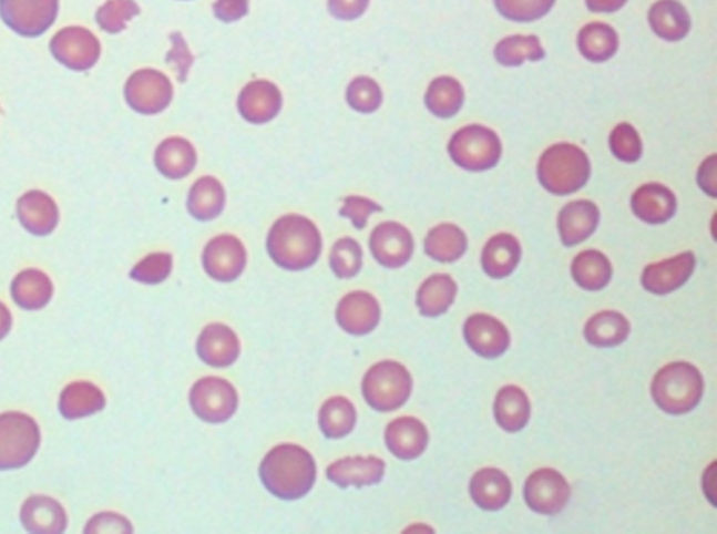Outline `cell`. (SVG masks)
Wrapping results in <instances>:
<instances>
[{
	"label": "cell",
	"mask_w": 717,
	"mask_h": 534,
	"mask_svg": "<svg viewBox=\"0 0 717 534\" xmlns=\"http://www.w3.org/2000/svg\"><path fill=\"white\" fill-rule=\"evenodd\" d=\"M263 484L276 499L296 501L310 493L316 484L315 458L295 443H281L264 458L259 466Z\"/></svg>",
	"instance_id": "1"
},
{
	"label": "cell",
	"mask_w": 717,
	"mask_h": 534,
	"mask_svg": "<svg viewBox=\"0 0 717 534\" xmlns=\"http://www.w3.org/2000/svg\"><path fill=\"white\" fill-rule=\"evenodd\" d=\"M267 250L276 266L286 271H305L320 258L322 237L315 222L306 216L285 215L270 227Z\"/></svg>",
	"instance_id": "2"
},
{
	"label": "cell",
	"mask_w": 717,
	"mask_h": 534,
	"mask_svg": "<svg viewBox=\"0 0 717 534\" xmlns=\"http://www.w3.org/2000/svg\"><path fill=\"white\" fill-rule=\"evenodd\" d=\"M536 177L545 192L566 197L586 187L592 177L591 158L582 147L561 142L541 155Z\"/></svg>",
	"instance_id": "3"
},
{
	"label": "cell",
	"mask_w": 717,
	"mask_h": 534,
	"mask_svg": "<svg viewBox=\"0 0 717 534\" xmlns=\"http://www.w3.org/2000/svg\"><path fill=\"white\" fill-rule=\"evenodd\" d=\"M705 390L704 377L689 362H673L658 370L652 382V398L666 414L684 415L697 409Z\"/></svg>",
	"instance_id": "4"
},
{
	"label": "cell",
	"mask_w": 717,
	"mask_h": 534,
	"mask_svg": "<svg viewBox=\"0 0 717 534\" xmlns=\"http://www.w3.org/2000/svg\"><path fill=\"white\" fill-rule=\"evenodd\" d=\"M449 155L465 172L492 171L501 162L503 146L495 131L480 124L463 126L449 142Z\"/></svg>",
	"instance_id": "5"
},
{
	"label": "cell",
	"mask_w": 717,
	"mask_h": 534,
	"mask_svg": "<svg viewBox=\"0 0 717 534\" xmlns=\"http://www.w3.org/2000/svg\"><path fill=\"white\" fill-rule=\"evenodd\" d=\"M412 377L403 364L381 361L365 374L362 394L366 403L379 412L401 409L412 394Z\"/></svg>",
	"instance_id": "6"
},
{
	"label": "cell",
	"mask_w": 717,
	"mask_h": 534,
	"mask_svg": "<svg viewBox=\"0 0 717 534\" xmlns=\"http://www.w3.org/2000/svg\"><path fill=\"white\" fill-rule=\"evenodd\" d=\"M41 445L39 424L23 412L0 414V472L28 466Z\"/></svg>",
	"instance_id": "7"
},
{
	"label": "cell",
	"mask_w": 717,
	"mask_h": 534,
	"mask_svg": "<svg viewBox=\"0 0 717 534\" xmlns=\"http://www.w3.org/2000/svg\"><path fill=\"white\" fill-rule=\"evenodd\" d=\"M127 105L136 113L156 115L173 102L172 81L157 69H140L127 79L124 89Z\"/></svg>",
	"instance_id": "8"
},
{
	"label": "cell",
	"mask_w": 717,
	"mask_h": 534,
	"mask_svg": "<svg viewBox=\"0 0 717 534\" xmlns=\"http://www.w3.org/2000/svg\"><path fill=\"white\" fill-rule=\"evenodd\" d=\"M191 409L199 420L222 424L236 414L238 394L231 382L216 377L198 380L190 391Z\"/></svg>",
	"instance_id": "9"
},
{
	"label": "cell",
	"mask_w": 717,
	"mask_h": 534,
	"mask_svg": "<svg viewBox=\"0 0 717 534\" xmlns=\"http://www.w3.org/2000/svg\"><path fill=\"white\" fill-rule=\"evenodd\" d=\"M60 0H0V18L16 34L34 39L52 28Z\"/></svg>",
	"instance_id": "10"
},
{
	"label": "cell",
	"mask_w": 717,
	"mask_h": 534,
	"mask_svg": "<svg viewBox=\"0 0 717 534\" xmlns=\"http://www.w3.org/2000/svg\"><path fill=\"white\" fill-rule=\"evenodd\" d=\"M571 485L554 469H540L524 484L525 504L535 514L554 516L565 510L571 500Z\"/></svg>",
	"instance_id": "11"
},
{
	"label": "cell",
	"mask_w": 717,
	"mask_h": 534,
	"mask_svg": "<svg viewBox=\"0 0 717 534\" xmlns=\"http://www.w3.org/2000/svg\"><path fill=\"white\" fill-rule=\"evenodd\" d=\"M50 49L58 62L76 72L92 69L101 55L98 37L92 31L78 25L58 31L52 37Z\"/></svg>",
	"instance_id": "12"
},
{
	"label": "cell",
	"mask_w": 717,
	"mask_h": 534,
	"mask_svg": "<svg viewBox=\"0 0 717 534\" xmlns=\"http://www.w3.org/2000/svg\"><path fill=\"white\" fill-rule=\"evenodd\" d=\"M202 264L205 273L217 283H233L242 277L247 266V251L233 235L214 237L204 248Z\"/></svg>",
	"instance_id": "13"
},
{
	"label": "cell",
	"mask_w": 717,
	"mask_h": 534,
	"mask_svg": "<svg viewBox=\"0 0 717 534\" xmlns=\"http://www.w3.org/2000/svg\"><path fill=\"white\" fill-rule=\"evenodd\" d=\"M369 247L380 266L398 269L411 260L416 242L406 226L398 222H382L371 232Z\"/></svg>",
	"instance_id": "14"
},
{
	"label": "cell",
	"mask_w": 717,
	"mask_h": 534,
	"mask_svg": "<svg viewBox=\"0 0 717 534\" xmlns=\"http://www.w3.org/2000/svg\"><path fill=\"white\" fill-rule=\"evenodd\" d=\"M695 267H697V258L693 251H685L667 260L651 264L642 274V287L653 295H670L689 281Z\"/></svg>",
	"instance_id": "15"
},
{
	"label": "cell",
	"mask_w": 717,
	"mask_h": 534,
	"mask_svg": "<svg viewBox=\"0 0 717 534\" xmlns=\"http://www.w3.org/2000/svg\"><path fill=\"white\" fill-rule=\"evenodd\" d=\"M284 97L275 83L253 81L242 89L237 99V109L242 117L253 125H264L278 117Z\"/></svg>",
	"instance_id": "16"
},
{
	"label": "cell",
	"mask_w": 717,
	"mask_h": 534,
	"mask_svg": "<svg viewBox=\"0 0 717 534\" xmlns=\"http://www.w3.org/2000/svg\"><path fill=\"white\" fill-rule=\"evenodd\" d=\"M464 338L471 350L485 359L502 357L512 342L508 327L490 315L469 317L464 325Z\"/></svg>",
	"instance_id": "17"
},
{
	"label": "cell",
	"mask_w": 717,
	"mask_h": 534,
	"mask_svg": "<svg viewBox=\"0 0 717 534\" xmlns=\"http://www.w3.org/2000/svg\"><path fill=\"white\" fill-rule=\"evenodd\" d=\"M380 319V305L373 295L356 290L339 300L337 321L339 327L350 336L370 335L379 326Z\"/></svg>",
	"instance_id": "18"
},
{
	"label": "cell",
	"mask_w": 717,
	"mask_h": 534,
	"mask_svg": "<svg viewBox=\"0 0 717 534\" xmlns=\"http://www.w3.org/2000/svg\"><path fill=\"white\" fill-rule=\"evenodd\" d=\"M600 209L591 199H576L557 214L556 226L562 245L575 247L594 235L600 225Z\"/></svg>",
	"instance_id": "19"
},
{
	"label": "cell",
	"mask_w": 717,
	"mask_h": 534,
	"mask_svg": "<svg viewBox=\"0 0 717 534\" xmlns=\"http://www.w3.org/2000/svg\"><path fill=\"white\" fill-rule=\"evenodd\" d=\"M632 213L647 225L667 224L677 213V197L660 183L641 185L631 198Z\"/></svg>",
	"instance_id": "20"
},
{
	"label": "cell",
	"mask_w": 717,
	"mask_h": 534,
	"mask_svg": "<svg viewBox=\"0 0 717 534\" xmlns=\"http://www.w3.org/2000/svg\"><path fill=\"white\" fill-rule=\"evenodd\" d=\"M240 341L235 331L225 325L206 326L196 341V353L212 368H228L240 357Z\"/></svg>",
	"instance_id": "21"
},
{
	"label": "cell",
	"mask_w": 717,
	"mask_h": 534,
	"mask_svg": "<svg viewBox=\"0 0 717 534\" xmlns=\"http://www.w3.org/2000/svg\"><path fill=\"white\" fill-rule=\"evenodd\" d=\"M386 445L400 460H416L427 451L428 428L413 417H401L386 428Z\"/></svg>",
	"instance_id": "22"
},
{
	"label": "cell",
	"mask_w": 717,
	"mask_h": 534,
	"mask_svg": "<svg viewBox=\"0 0 717 534\" xmlns=\"http://www.w3.org/2000/svg\"><path fill=\"white\" fill-rule=\"evenodd\" d=\"M385 473V460L376 456H355L329 464L327 479L341 489H348V486L362 489V486L381 483Z\"/></svg>",
	"instance_id": "23"
},
{
	"label": "cell",
	"mask_w": 717,
	"mask_h": 534,
	"mask_svg": "<svg viewBox=\"0 0 717 534\" xmlns=\"http://www.w3.org/2000/svg\"><path fill=\"white\" fill-rule=\"evenodd\" d=\"M18 218L31 235H51L60 222V209L54 199L40 189L21 195L18 201Z\"/></svg>",
	"instance_id": "24"
},
{
	"label": "cell",
	"mask_w": 717,
	"mask_h": 534,
	"mask_svg": "<svg viewBox=\"0 0 717 534\" xmlns=\"http://www.w3.org/2000/svg\"><path fill=\"white\" fill-rule=\"evenodd\" d=\"M21 525L30 533L60 534L66 531L68 516L63 506L51 496L34 495L20 511Z\"/></svg>",
	"instance_id": "25"
},
{
	"label": "cell",
	"mask_w": 717,
	"mask_h": 534,
	"mask_svg": "<svg viewBox=\"0 0 717 534\" xmlns=\"http://www.w3.org/2000/svg\"><path fill=\"white\" fill-rule=\"evenodd\" d=\"M522 245L510 234H499L491 237L483 246L481 253V266L483 273L493 279L510 277L520 261H522Z\"/></svg>",
	"instance_id": "26"
},
{
	"label": "cell",
	"mask_w": 717,
	"mask_h": 534,
	"mask_svg": "<svg viewBox=\"0 0 717 534\" xmlns=\"http://www.w3.org/2000/svg\"><path fill=\"white\" fill-rule=\"evenodd\" d=\"M512 483L502 470L486 468L480 470L470 481V495L483 511H501L512 499Z\"/></svg>",
	"instance_id": "27"
},
{
	"label": "cell",
	"mask_w": 717,
	"mask_h": 534,
	"mask_svg": "<svg viewBox=\"0 0 717 534\" xmlns=\"http://www.w3.org/2000/svg\"><path fill=\"white\" fill-rule=\"evenodd\" d=\"M198 155L193 144L182 136L164 140L155 152L158 173L168 179H183L194 172Z\"/></svg>",
	"instance_id": "28"
},
{
	"label": "cell",
	"mask_w": 717,
	"mask_h": 534,
	"mask_svg": "<svg viewBox=\"0 0 717 534\" xmlns=\"http://www.w3.org/2000/svg\"><path fill=\"white\" fill-rule=\"evenodd\" d=\"M647 20L653 33L668 42L684 40L693 24L688 10L678 0H657L651 8Z\"/></svg>",
	"instance_id": "29"
},
{
	"label": "cell",
	"mask_w": 717,
	"mask_h": 534,
	"mask_svg": "<svg viewBox=\"0 0 717 534\" xmlns=\"http://www.w3.org/2000/svg\"><path fill=\"white\" fill-rule=\"evenodd\" d=\"M14 304L24 310L44 309L54 295V285L40 269H24L16 275L10 287Z\"/></svg>",
	"instance_id": "30"
},
{
	"label": "cell",
	"mask_w": 717,
	"mask_h": 534,
	"mask_svg": "<svg viewBox=\"0 0 717 534\" xmlns=\"http://www.w3.org/2000/svg\"><path fill=\"white\" fill-rule=\"evenodd\" d=\"M226 206V192L214 176H204L190 188L187 209L194 219L209 222L221 216Z\"/></svg>",
	"instance_id": "31"
},
{
	"label": "cell",
	"mask_w": 717,
	"mask_h": 534,
	"mask_svg": "<svg viewBox=\"0 0 717 534\" xmlns=\"http://www.w3.org/2000/svg\"><path fill=\"white\" fill-rule=\"evenodd\" d=\"M493 414L503 431L514 433L524 430L531 417L527 394L518 386H504L496 394Z\"/></svg>",
	"instance_id": "32"
},
{
	"label": "cell",
	"mask_w": 717,
	"mask_h": 534,
	"mask_svg": "<svg viewBox=\"0 0 717 534\" xmlns=\"http://www.w3.org/2000/svg\"><path fill=\"white\" fill-rule=\"evenodd\" d=\"M571 274L577 287L598 292L608 287L613 279V264L602 251L584 250L573 258Z\"/></svg>",
	"instance_id": "33"
},
{
	"label": "cell",
	"mask_w": 717,
	"mask_h": 534,
	"mask_svg": "<svg viewBox=\"0 0 717 534\" xmlns=\"http://www.w3.org/2000/svg\"><path fill=\"white\" fill-rule=\"evenodd\" d=\"M631 322L623 314L604 310L594 315L584 326V338L596 348H613L628 340Z\"/></svg>",
	"instance_id": "34"
},
{
	"label": "cell",
	"mask_w": 717,
	"mask_h": 534,
	"mask_svg": "<svg viewBox=\"0 0 717 534\" xmlns=\"http://www.w3.org/2000/svg\"><path fill=\"white\" fill-rule=\"evenodd\" d=\"M577 49L584 60L594 63L607 62L618 52L619 37L610 24L594 21L578 31Z\"/></svg>",
	"instance_id": "35"
},
{
	"label": "cell",
	"mask_w": 717,
	"mask_h": 534,
	"mask_svg": "<svg viewBox=\"0 0 717 534\" xmlns=\"http://www.w3.org/2000/svg\"><path fill=\"white\" fill-rule=\"evenodd\" d=\"M424 253L438 263H455L469 248V237L454 224L434 226L424 237Z\"/></svg>",
	"instance_id": "36"
},
{
	"label": "cell",
	"mask_w": 717,
	"mask_h": 534,
	"mask_svg": "<svg viewBox=\"0 0 717 534\" xmlns=\"http://www.w3.org/2000/svg\"><path fill=\"white\" fill-rule=\"evenodd\" d=\"M465 92L463 84L453 76H439L430 82L424 93V105L434 117H455L463 109Z\"/></svg>",
	"instance_id": "37"
},
{
	"label": "cell",
	"mask_w": 717,
	"mask_h": 534,
	"mask_svg": "<svg viewBox=\"0 0 717 534\" xmlns=\"http://www.w3.org/2000/svg\"><path fill=\"white\" fill-rule=\"evenodd\" d=\"M457 284L448 274H434L423 281L417 294L419 314L424 317L443 316L453 306Z\"/></svg>",
	"instance_id": "38"
},
{
	"label": "cell",
	"mask_w": 717,
	"mask_h": 534,
	"mask_svg": "<svg viewBox=\"0 0 717 534\" xmlns=\"http://www.w3.org/2000/svg\"><path fill=\"white\" fill-rule=\"evenodd\" d=\"M104 393L93 383L74 382L61 393L60 411L66 420H81L104 410Z\"/></svg>",
	"instance_id": "39"
},
{
	"label": "cell",
	"mask_w": 717,
	"mask_h": 534,
	"mask_svg": "<svg viewBox=\"0 0 717 534\" xmlns=\"http://www.w3.org/2000/svg\"><path fill=\"white\" fill-rule=\"evenodd\" d=\"M499 65L519 68L524 62H539L545 58L544 47L535 35H509L498 42L493 51Z\"/></svg>",
	"instance_id": "40"
},
{
	"label": "cell",
	"mask_w": 717,
	"mask_h": 534,
	"mask_svg": "<svg viewBox=\"0 0 717 534\" xmlns=\"http://www.w3.org/2000/svg\"><path fill=\"white\" fill-rule=\"evenodd\" d=\"M356 409L347 398L328 399L318 412V425L327 439H342L355 430Z\"/></svg>",
	"instance_id": "41"
},
{
	"label": "cell",
	"mask_w": 717,
	"mask_h": 534,
	"mask_svg": "<svg viewBox=\"0 0 717 534\" xmlns=\"http://www.w3.org/2000/svg\"><path fill=\"white\" fill-rule=\"evenodd\" d=\"M363 266L362 246L352 237H342L332 246L329 254V267L339 279H350L360 273Z\"/></svg>",
	"instance_id": "42"
},
{
	"label": "cell",
	"mask_w": 717,
	"mask_h": 534,
	"mask_svg": "<svg viewBox=\"0 0 717 534\" xmlns=\"http://www.w3.org/2000/svg\"><path fill=\"white\" fill-rule=\"evenodd\" d=\"M141 13L135 0H107L95 13L99 28L109 34H119L126 29L127 21Z\"/></svg>",
	"instance_id": "43"
},
{
	"label": "cell",
	"mask_w": 717,
	"mask_h": 534,
	"mask_svg": "<svg viewBox=\"0 0 717 534\" xmlns=\"http://www.w3.org/2000/svg\"><path fill=\"white\" fill-rule=\"evenodd\" d=\"M349 107L360 114H373L381 107L382 90L373 78L358 76L347 89Z\"/></svg>",
	"instance_id": "44"
},
{
	"label": "cell",
	"mask_w": 717,
	"mask_h": 534,
	"mask_svg": "<svg viewBox=\"0 0 717 534\" xmlns=\"http://www.w3.org/2000/svg\"><path fill=\"white\" fill-rule=\"evenodd\" d=\"M610 150L615 158L619 162L632 163L639 162L644 155V144H642L639 132L629 123H621L610 134Z\"/></svg>",
	"instance_id": "45"
},
{
	"label": "cell",
	"mask_w": 717,
	"mask_h": 534,
	"mask_svg": "<svg viewBox=\"0 0 717 534\" xmlns=\"http://www.w3.org/2000/svg\"><path fill=\"white\" fill-rule=\"evenodd\" d=\"M556 0H495L498 12L514 23H531L551 12Z\"/></svg>",
	"instance_id": "46"
},
{
	"label": "cell",
	"mask_w": 717,
	"mask_h": 534,
	"mask_svg": "<svg viewBox=\"0 0 717 534\" xmlns=\"http://www.w3.org/2000/svg\"><path fill=\"white\" fill-rule=\"evenodd\" d=\"M173 271V256L170 253H152L142 258L131 271L134 281L145 285H158Z\"/></svg>",
	"instance_id": "47"
},
{
	"label": "cell",
	"mask_w": 717,
	"mask_h": 534,
	"mask_svg": "<svg viewBox=\"0 0 717 534\" xmlns=\"http://www.w3.org/2000/svg\"><path fill=\"white\" fill-rule=\"evenodd\" d=\"M382 208L376 201L360 197V195H349L344 199L342 208L339 215L352 222L356 229H365L371 215L381 213Z\"/></svg>",
	"instance_id": "48"
},
{
	"label": "cell",
	"mask_w": 717,
	"mask_h": 534,
	"mask_svg": "<svg viewBox=\"0 0 717 534\" xmlns=\"http://www.w3.org/2000/svg\"><path fill=\"white\" fill-rule=\"evenodd\" d=\"M170 41H172V50L167 52L166 61L177 72L178 82H187L191 68H193L195 62V57L190 51L187 41H185L183 34L178 33V31L170 34Z\"/></svg>",
	"instance_id": "49"
},
{
	"label": "cell",
	"mask_w": 717,
	"mask_h": 534,
	"mask_svg": "<svg viewBox=\"0 0 717 534\" xmlns=\"http://www.w3.org/2000/svg\"><path fill=\"white\" fill-rule=\"evenodd\" d=\"M86 533H132V525L125 520L124 516L104 512V514L95 515L92 521L88 523Z\"/></svg>",
	"instance_id": "50"
},
{
	"label": "cell",
	"mask_w": 717,
	"mask_h": 534,
	"mask_svg": "<svg viewBox=\"0 0 717 534\" xmlns=\"http://www.w3.org/2000/svg\"><path fill=\"white\" fill-rule=\"evenodd\" d=\"M369 4L370 0H328V12L338 20L352 21L362 18Z\"/></svg>",
	"instance_id": "51"
},
{
	"label": "cell",
	"mask_w": 717,
	"mask_h": 534,
	"mask_svg": "<svg viewBox=\"0 0 717 534\" xmlns=\"http://www.w3.org/2000/svg\"><path fill=\"white\" fill-rule=\"evenodd\" d=\"M249 10V0H216L214 13L223 23H235L246 18Z\"/></svg>",
	"instance_id": "52"
},
{
	"label": "cell",
	"mask_w": 717,
	"mask_h": 534,
	"mask_svg": "<svg viewBox=\"0 0 717 534\" xmlns=\"http://www.w3.org/2000/svg\"><path fill=\"white\" fill-rule=\"evenodd\" d=\"M699 188L710 198H717V155L706 157L698 168Z\"/></svg>",
	"instance_id": "53"
},
{
	"label": "cell",
	"mask_w": 717,
	"mask_h": 534,
	"mask_svg": "<svg viewBox=\"0 0 717 534\" xmlns=\"http://www.w3.org/2000/svg\"><path fill=\"white\" fill-rule=\"evenodd\" d=\"M628 0H586V7L593 13H615L623 9Z\"/></svg>",
	"instance_id": "54"
},
{
	"label": "cell",
	"mask_w": 717,
	"mask_h": 534,
	"mask_svg": "<svg viewBox=\"0 0 717 534\" xmlns=\"http://www.w3.org/2000/svg\"><path fill=\"white\" fill-rule=\"evenodd\" d=\"M13 319L7 306L0 301V341L7 338L12 330Z\"/></svg>",
	"instance_id": "55"
}]
</instances>
